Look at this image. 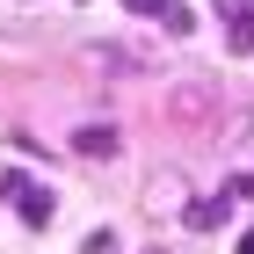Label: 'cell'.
Here are the masks:
<instances>
[{
	"label": "cell",
	"instance_id": "obj_1",
	"mask_svg": "<svg viewBox=\"0 0 254 254\" xmlns=\"http://www.w3.org/2000/svg\"><path fill=\"white\" fill-rule=\"evenodd\" d=\"M0 189H7V203H15V218H22V225H51V218H59V196L44 189V182H29V175H7Z\"/></svg>",
	"mask_w": 254,
	"mask_h": 254
},
{
	"label": "cell",
	"instance_id": "obj_2",
	"mask_svg": "<svg viewBox=\"0 0 254 254\" xmlns=\"http://www.w3.org/2000/svg\"><path fill=\"white\" fill-rule=\"evenodd\" d=\"M87 65H102V73H153V59L131 51V44H87Z\"/></svg>",
	"mask_w": 254,
	"mask_h": 254
},
{
	"label": "cell",
	"instance_id": "obj_3",
	"mask_svg": "<svg viewBox=\"0 0 254 254\" xmlns=\"http://www.w3.org/2000/svg\"><path fill=\"white\" fill-rule=\"evenodd\" d=\"M73 153L80 160H117L124 138H117V124H80V131H73Z\"/></svg>",
	"mask_w": 254,
	"mask_h": 254
},
{
	"label": "cell",
	"instance_id": "obj_4",
	"mask_svg": "<svg viewBox=\"0 0 254 254\" xmlns=\"http://www.w3.org/2000/svg\"><path fill=\"white\" fill-rule=\"evenodd\" d=\"M182 218H189L196 233H218V225L233 218V196H196V203H189V211H182Z\"/></svg>",
	"mask_w": 254,
	"mask_h": 254
},
{
	"label": "cell",
	"instance_id": "obj_5",
	"mask_svg": "<svg viewBox=\"0 0 254 254\" xmlns=\"http://www.w3.org/2000/svg\"><path fill=\"white\" fill-rule=\"evenodd\" d=\"M175 117H218V95L211 87H175Z\"/></svg>",
	"mask_w": 254,
	"mask_h": 254
},
{
	"label": "cell",
	"instance_id": "obj_6",
	"mask_svg": "<svg viewBox=\"0 0 254 254\" xmlns=\"http://www.w3.org/2000/svg\"><path fill=\"white\" fill-rule=\"evenodd\" d=\"M225 51H240V59L254 51V15H233V22H225Z\"/></svg>",
	"mask_w": 254,
	"mask_h": 254
},
{
	"label": "cell",
	"instance_id": "obj_7",
	"mask_svg": "<svg viewBox=\"0 0 254 254\" xmlns=\"http://www.w3.org/2000/svg\"><path fill=\"white\" fill-rule=\"evenodd\" d=\"M80 254H124V240L102 225V233H87V240H80Z\"/></svg>",
	"mask_w": 254,
	"mask_h": 254
},
{
	"label": "cell",
	"instance_id": "obj_8",
	"mask_svg": "<svg viewBox=\"0 0 254 254\" xmlns=\"http://www.w3.org/2000/svg\"><path fill=\"white\" fill-rule=\"evenodd\" d=\"M124 7H131V15H153V22H167V15H175V0H124Z\"/></svg>",
	"mask_w": 254,
	"mask_h": 254
},
{
	"label": "cell",
	"instance_id": "obj_9",
	"mask_svg": "<svg viewBox=\"0 0 254 254\" xmlns=\"http://www.w3.org/2000/svg\"><path fill=\"white\" fill-rule=\"evenodd\" d=\"M160 29H167V37H189V29H196V15H189V7H182V0H175V15L160 22Z\"/></svg>",
	"mask_w": 254,
	"mask_h": 254
},
{
	"label": "cell",
	"instance_id": "obj_10",
	"mask_svg": "<svg viewBox=\"0 0 254 254\" xmlns=\"http://www.w3.org/2000/svg\"><path fill=\"white\" fill-rule=\"evenodd\" d=\"M225 196H233V203H254V175H233V189H225Z\"/></svg>",
	"mask_w": 254,
	"mask_h": 254
},
{
	"label": "cell",
	"instance_id": "obj_11",
	"mask_svg": "<svg viewBox=\"0 0 254 254\" xmlns=\"http://www.w3.org/2000/svg\"><path fill=\"white\" fill-rule=\"evenodd\" d=\"M218 15L233 22V15H254V0H218Z\"/></svg>",
	"mask_w": 254,
	"mask_h": 254
},
{
	"label": "cell",
	"instance_id": "obj_12",
	"mask_svg": "<svg viewBox=\"0 0 254 254\" xmlns=\"http://www.w3.org/2000/svg\"><path fill=\"white\" fill-rule=\"evenodd\" d=\"M233 254H254V225H247V233H240V247H233Z\"/></svg>",
	"mask_w": 254,
	"mask_h": 254
}]
</instances>
